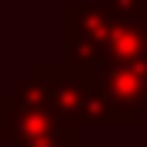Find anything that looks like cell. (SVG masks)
Here are the masks:
<instances>
[{"label": "cell", "mask_w": 147, "mask_h": 147, "mask_svg": "<svg viewBox=\"0 0 147 147\" xmlns=\"http://www.w3.org/2000/svg\"><path fill=\"white\" fill-rule=\"evenodd\" d=\"M116 28L110 0H65L62 3V62L96 72Z\"/></svg>", "instance_id": "6da1fadb"}, {"label": "cell", "mask_w": 147, "mask_h": 147, "mask_svg": "<svg viewBox=\"0 0 147 147\" xmlns=\"http://www.w3.org/2000/svg\"><path fill=\"white\" fill-rule=\"evenodd\" d=\"M28 75L38 82L48 106L55 110V116L62 120L69 134H79L82 127H89V110L96 99V72L69 65V62H38Z\"/></svg>", "instance_id": "7a4b0ae2"}, {"label": "cell", "mask_w": 147, "mask_h": 147, "mask_svg": "<svg viewBox=\"0 0 147 147\" xmlns=\"http://www.w3.org/2000/svg\"><path fill=\"white\" fill-rule=\"evenodd\" d=\"M96 89L110 103L116 127H137L147 106V58L127 65H99Z\"/></svg>", "instance_id": "3957f363"}, {"label": "cell", "mask_w": 147, "mask_h": 147, "mask_svg": "<svg viewBox=\"0 0 147 147\" xmlns=\"http://www.w3.org/2000/svg\"><path fill=\"white\" fill-rule=\"evenodd\" d=\"M14 103H17V134H14V147H62L65 140V127L48 106L45 92L38 89V82L17 79V86L10 89Z\"/></svg>", "instance_id": "277c9868"}, {"label": "cell", "mask_w": 147, "mask_h": 147, "mask_svg": "<svg viewBox=\"0 0 147 147\" xmlns=\"http://www.w3.org/2000/svg\"><path fill=\"white\" fill-rule=\"evenodd\" d=\"M147 58V24H130L116 17L106 51H103V65H127V62H144Z\"/></svg>", "instance_id": "5b68a950"}, {"label": "cell", "mask_w": 147, "mask_h": 147, "mask_svg": "<svg viewBox=\"0 0 147 147\" xmlns=\"http://www.w3.org/2000/svg\"><path fill=\"white\" fill-rule=\"evenodd\" d=\"M14 134H17V103H14V92H3L0 96V140L14 144Z\"/></svg>", "instance_id": "8992f818"}, {"label": "cell", "mask_w": 147, "mask_h": 147, "mask_svg": "<svg viewBox=\"0 0 147 147\" xmlns=\"http://www.w3.org/2000/svg\"><path fill=\"white\" fill-rule=\"evenodd\" d=\"M113 14L130 24H147V0H110Z\"/></svg>", "instance_id": "52a82bcc"}, {"label": "cell", "mask_w": 147, "mask_h": 147, "mask_svg": "<svg viewBox=\"0 0 147 147\" xmlns=\"http://www.w3.org/2000/svg\"><path fill=\"white\" fill-rule=\"evenodd\" d=\"M62 147H106V144H103V140H86V137H79V134H65Z\"/></svg>", "instance_id": "ba28073f"}]
</instances>
